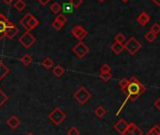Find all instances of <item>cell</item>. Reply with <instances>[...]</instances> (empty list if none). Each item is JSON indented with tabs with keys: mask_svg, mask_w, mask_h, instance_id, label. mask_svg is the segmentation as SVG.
<instances>
[{
	"mask_svg": "<svg viewBox=\"0 0 160 135\" xmlns=\"http://www.w3.org/2000/svg\"><path fill=\"white\" fill-rule=\"evenodd\" d=\"M94 114L98 117V118H103L106 114H107V110L103 107V106H99L94 110Z\"/></svg>",
	"mask_w": 160,
	"mask_h": 135,
	"instance_id": "17",
	"label": "cell"
},
{
	"mask_svg": "<svg viewBox=\"0 0 160 135\" xmlns=\"http://www.w3.org/2000/svg\"><path fill=\"white\" fill-rule=\"evenodd\" d=\"M8 99H9L8 96L1 89H0V108H1L8 101Z\"/></svg>",
	"mask_w": 160,
	"mask_h": 135,
	"instance_id": "25",
	"label": "cell"
},
{
	"mask_svg": "<svg viewBox=\"0 0 160 135\" xmlns=\"http://www.w3.org/2000/svg\"><path fill=\"white\" fill-rule=\"evenodd\" d=\"M58 22H60V23H62L63 25H65L66 24V22H67V17L65 16V14L64 13H59V14H58V16H57V18H56Z\"/></svg>",
	"mask_w": 160,
	"mask_h": 135,
	"instance_id": "35",
	"label": "cell"
},
{
	"mask_svg": "<svg viewBox=\"0 0 160 135\" xmlns=\"http://www.w3.org/2000/svg\"><path fill=\"white\" fill-rule=\"evenodd\" d=\"M71 33L72 35L76 38L79 41H82L87 35H88V30H86L82 26H75L71 29Z\"/></svg>",
	"mask_w": 160,
	"mask_h": 135,
	"instance_id": "7",
	"label": "cell"
},
{
	"mask_svg": "<svg viewBox=\"0 0 160 135\" xmlns=\"http://www.w3.org/2000/svg\"><path fill=\"white\" fill-rule=\"evenodd\" d=\"M8 22H1L0 21V40H3L5 38V31L8 28Z\"/></svg>",
	"mask_w": 160,
	"mask_h": 135,
	"instance_id": "22",
	"label": "cell"
},
{
	"mask_svg": "<svg viewBox=\"0 0 160 135\" xmlns=\"http://www.w3.org/2000/svg\"><path fill=\"white\" fill-rule=\"evenodd\" d=\"M151 30H152L154 34L158 35V34L160 33V25H159L158 23H154V24L151 27Z\"/></svg>",
	"mask_w": 160,
	"mask_h": 135,
	"instance_id": "33",
	"label": "cell"
},
{
	"mask_svg": "<svg viewBox=\"0 0 160 135\" xmlns=\"http://www.w3.org/2000/svg\"><path fill=\"white\" fill-rule=\"evenodd\" d=\"M73 6L70 3V2H67V3H63V5H62V12H63V13L64 14H66V13H72V11H73Z\"/></svg>",
	"mask_w": 160,
	"mask_h": 135,
	"instance_id": "20",
	"label": "cell"
},
{
	"mask_svg": "<svg viewBox=\"0 0 160 135\" xmlns=\"http://www.w3.org/2000/svg\"><path fill=\"white\" fill-rule=\"evenodd\" d=\"M145 91H146V87L137 78L132 77L129 80V83L123 94L126 96V98L132 101H136Z\"/></svg>",
	"mask_w": 160,
	"mask_h": 135,
	"instance_id": "1",
	"label": "cell"
},
{
	"mask_svg": "<svg viewBox=\"0 0 160 135\" xmlns=\"http://www.w3.org/2000/svg\"><path fill=\"white\" fill-rule=\"evenodd\" d=\"M31 16H32L31 13H28V14H26V15L20 20V25H21L27 31H29V29H28V23H29V20H30Z\"/></svg>",
	"mask_w": 160,
	"mask_h": 135,
	"instance_id": "14",
	"label": "cell"
},
{
	"mask_svg": "<svg viewBox=\"0 0 160 135\" xmlns=\"http://www.w3.org/2000/svg\"><path fill=\"white\" fill-rule=\"evenodd\" d=\"M100 78H101V80H103L104 81L108 82V81H109V80L112 79L111 72H109V73H101V74H100Z\"/></svg>",
	"mask_w": 160,
	"mask_h": 135,
	"instance_id": "29",
	"label": "cell"
},
{
	"mask_svg": "<svg viewBox=\"0 0 160 135\" xmlns=\"http://www.w3.org/2000/svg\"><path fill=\"white\" fill-rule=\"evenodd\" d=\"M98 1H99L100 3H104V2L106 1V0H98Z\"/></svg>",
	"mask_w": 160,
	"mask_h": 135,
	"instance_id": "44",
	"label": "cell"
},
{
	"mask_svg": "<svg viewBox=\"0 0 160 135\" xmlns=\"http://www.w3.org/2000/svg\"><path fill=\"white\" fill-rule=\"evenodd\" d=\"M72 96L79 104L84 105L92 98V94L85 87L81 86L76 90V92L73 93Z\"/></svg>",
	"mask_w": 160,
	"mask_h": 135,
	"instance_id": "2",
	"label": "cell"
},
{
	"mask_svg": "<svg viewBox=\"0 0 160 135\" xmlns=\"http://www.w3.org/2000/svg\"><path fill=\"white\" fill-rule=\"evenodd\" d=\"M152 1L154 2V4H155V5L160 6V0H152Z\"/></svg>",
	"mask_w": 160,
	"mask_h": 135,
	"instance_id": "42",
	"label": "cell"
},
{
	"mask_svg": "<svg viewBox=\"0 0 160 135\" xmlns=\"http://www.w3.org/2000/svg\"><path fill=\"white\" fill-rule=\"evenodd\" d=\"M2 1H3L6 5H11V4L13 2V0H2Z\"/></svg>",
	"mask_w": 160,
	"mask_h": 135,
	"instance_id": "41",
	"label": "cell"
},
{
	"mask_svg": "<svg viewBox=\"0 0 160 135\" xmlns=\"http://www.w3.org/2000/svg\"><path fill=\"white\" fill-rule=\"evenodd\" d=\"M124 41H125V36H124L123 34H122V33H118V34L115 36V42L123 44V43H124Z\"/></svg>",
	"mask_w": 160,
	"mask_h": 135,
	"instance_id": "36",
	"label": "cell"
},
{
	"mask_svg": "<svg viewBox=\"0 0 160 135\" xmlns=\"http://www.w3.org/2000/svg\"><path fill=\"white\" fill-rule=\"evenodd\" d=\"M138 126L135 124V123H130V124H128V127H127V129H126V131H128V132H132L136 127H137Z\"/></svg>",
	"mask_w": 160,
	"mask_h": 135,
	"instance_id": "37",
	"label": "cell"
},
{
	"mask_svg": "<svg viewBox=\"0 0 160 135\" xmlns=\"http://www.w3.org/2000/svg\"><path fill=\"white\" fill-rule=\"evenodd\" d=\"M69 2L73 6V8H74V9H77L78 7H80V6L82 5L83 0H70Z\"/></svg>",
	"mask_w": 160,
	"mask_h": 135,
	"instance_id": "34",
	"label": "cell"
},
{
	"mask_svg": "<svg viewBox=\"0 0 160 135\" xmlns=\"http://www.w3.org/2000/svg\"><path fill=\"white\" fill-rule=\"evenodd\" d=\"M128 83H129V80H126V79H122V80L119 81V86H120L121 90L122 91V93L125 91V89H126V87H127Z\"/></svg>",
	"mask_w": 160,
	"mask_h": 135,
	"instance_id": "27",
	"label": "cell"
},
{
	"mask_svg": "<svg viewBox=\"0 0 160 135\" xmlns=\"http://www.w3.org/2000/svg\"><path fill=\"white\" fill-rule=\"evenodd\" d=\"M73 54L79 58V59H83L90 51V48L81 41H79V43H77L72 48Z\"/></svg>",
	"mask_w": 160,
	"mask_h": 135,
	"instance_id": "5",
	"label": "cell"
},
{
	"mask_svg": "<svg viewBox=\"0 0 160 135\" xmlns=\"http://www.w3.org/2000/svg\"><path fill=\"white\" fill-rule=\"evenodd\" d=\"M65 73V69L60 65H56L53 68V75L56 78H60Z\"/></svg>",
	"mask_w": 160,
	"mask_h": 135,
	"instance_id": "16",
	"label": "cell"
},
{
	"mask_svg": "<svg viewBox=\"0 0 160 135\" xmlns=\"http://www.w3.org/2000/svg\"><path fill=\"white\" fill-rule=\"evenodd\" d=\"M142 134H143V131H142L138 127H137L132 132L125 131V132L123 133V135H142Z\"/></svg>",
	"mask_w": 160,
	"mask_h": 135,
	"instance_id": "28",
	"label": "cell"
},
{
	"mask_svg": "<svg viewBox=\"0 0 160 135\" xmlns=\"http://www.w3.org/2000/svg\"><path fill=\"white\" fill-rule=\"evenodd\" d=\"M145 135H160V126L154 125Z\"/></svg>",
	"mask_w": 160,
	"mask_h": 135,
	"instance_id": "24",
	"label": "cell"
},
{
	"mask_svg": "<svg viewBox=\"0 0 160 135\" xmlns=\"http://www.w3.org/2000/svg\"><path fill=\"white\" fill-rule=\"evenodd\" d=\"M67 134L68 135H79L80 134V131L78 130V128L76 127H70L68 129Z\"/></svg>",
	"mask_w": 160,
	"mask_h": 135,
	"instance_id": "31",
	"label": "cell"
},
{
	"mask_svg": "<svg viewBox=\"0 0 160 135\" xmlns=\"http://www.w3.org/2000/svg\"><path fill=\"white\" fill-rule=\"evenodd\" d=\"M127 127H128V124H127L126 121L123 120V119L119 120V121L114 125V128L117 130V132H119L120 134H122V135H123V133L126 131Z\"/></svg>",
	"mask_w": 160,
	"mask_h": 135,
	"instance_id": "8",
	"label": "cell"
},
{
	"mask_svg": "<svg viewBox=\"0 0 160 135\" xmlns=\"http://www.w3.org/2000/svg\"><path fill=\"white\" fill-rule=\"evenodd\" d=\"M145 39L149 42V43H152L155 41L156 39V34H154L152 30H150L149 32H147L145 34Z\"/></svg>",
	"mask_w": 160,
	"mask_h": 135,
	"instance_id": "26",
	"label": "cell"
},
{
	"mask_svg": "<svg viewBox=\"0 0 160 135\" xmlns=\"http://www.w3.org/2000/svg\"><path fill=\"white\" fill-rule=\"evenodd\" d=\"M150 19H151V16L149 15V13H145V12L139 13L138 16L137 17L138 23L140 26H142V27H145V26L149 23Z\"/></svg>",
	"mask_w": 160,
	"mask_h": 135,
	"instance_id": "9",
	"label": "cell"
},
{
	"mask_svg": "<svg viewBox=\"0 0 160 135\" xmlns=\"http://www.w3.org/2000/svg\"><path fill=\"white\" fill-rule=\"evenodd\" d=\"M100 72H101V73H109V72H111V67H110L108 63H104V64L101 66Z\"/></svg>",
	"mask_w": 160,
	"mask_h": 135,
	"instance_id": "32",
	"label": "cell"
},
{
	"mask_svg": "<svg viewBox=\"0 0 160 135\" xmlns=\"http://www.w3.org/2000/svg\"><path fill=\"white\" fill-rule=\"evenodd\" d=\"M18 32H19V29H18V28L15 25H13L12 27H8L6 31H5V38L12 39V38H14L17 35Z\"/></svg>",
	"mask_w": 160,
	"mask_h": 135,
	"instance_id": "10",
	"label": "cell"
},
{
	"mask_svg": "<svg viewBox=\"0 0 160 135\" xmlns=\"http://www.w3.org/2000/svg\"><path fill=\"white\" fill-rule=\"evenodd\" d=\"M0 21H1V22H8L9 20H8V18L4 14L0 13Z\"/></svg>",
	"mask_w": 160,
	"mask_h": 135,
	"instance_id": "40",
	"label": "cell"
},
{
	"mask_svg": "<svg viewBox=\"0 0 160 135\" xmlns=\"http://www.w3.org/2000/svg\"><path fill=\"white\" fill-rule=\"evenodd\" d=\"M38 1L42 6H46L50 2V0H38Z\"/></svg>",
	"mask_w": 160,
	"mask_h": 135,
	"instance_id": "39",
	"label": "cell"
},
{
	"mask_svg": "<svg viewBox=\"0 0 160 135\" xmlns=\"http://www.w3.org/2000/svg\"><path fill=\"white\" fill-rule=\"evenodd\" d=\"M42 65L44 67L45 69L50 70L51 68H53V66H54V60H53L51 58L46 57L44 60H42Z\"/></svg>",
	"mask_w": 160,
	"mask_h": 135,
	"instance_id": "15",
	"label": "cell"
},
{
	"mask_svg": "<svg viewBox=\"0 0 160 135\" xmlns=\"http://www.w3.org/2000/svg\"><path fill=\"white\" fill-rule=\"evenodd\" d=\"M121 1L122 2V3H126V2H128L129 0H121Z\"/></svg>",
	"mask_w": 160,
	"mask_h": 135,
	"instance_id": "43",
	"label": "cell"
},
{
	"mask_svg": "<svg viewBox=\"0 0 160 135\" xmlns=\"http://www.w3.org/2000/svg\"><path fill=\"white\" fill-rule=\"evenodd\" d=\"M9 73H10L9 68L2 62V60H0V81H1Z\"/></svg>",
	"mask_w": 160,
	"mask_h": 135,
	"instance_id": "13",
	"label": "cell"
},
{
	"mask_svg": "<svg viewBox=\"0 0 160 135\" xmlns=\"http://www.w3.org/2000/svg\"><path fill=\"white\" fill-rule=\"evenodd\" d=\"M50 10L53 13L55 14H58L61 11H62V6L58 3V2H54L51 6H50Z\"/></svg>",
	"mask_w": 160,
	"mask_h": 135,
	"instance_id": "18",
	"label": "cell"
},
{
	"mask_svg": "<svg viewBox=\"0 0 160 135\" xmlns=\"http://www.w3.org/2000/svg\"><path fill=\"white\" fill-rule=\"evenodd\" d=\"M19 43L26 48H30L35 43L36 39L35 37L30 33V31H26L20 38H19Z\"/></svg>",
	"mask_w": 160,
	"mask_h": 135,
	"instance_id": "6",
	"label": "cell"
},
{
	"mask_svg": "<svg viewBox=\"0 0 160 135\" xmlns=\"http://www.w3.org/2000/svg\"><path fill=\"white\" fill-rule=\"evenodd\" d=\"M26 2L24 0H17V1L13 4V7L18 11V12H23L26 9Z\"/></svg>",
	"mask_w": 160,
	"mask_h": 135,
	"instance_id": "19",
	"label": "cell"
},
{
	"mask_svg": "<svg viewBox=\"0 0 160 135\" xmlns=\"http://www.w3.org/2000/svg\"><path fill=\"white\" fill-rule=\"evenodd\" d=\"M66 113L61 111L59 108H55L48 115V118L50 119V121L56 125V126H58L60 125L65 119H66Z\"/></svg>",
	"mask_w": 160,
	"mask_h": 135,
	"instance_id": "3",
	"label": "cell"
},
{
	"mask_svg": "<svg viewBox=\"0 0 160 135\" xmlns=\"http://www.w3.org/2000/svg\"><path fill=\"white\" fill-rule=\"evenodd\" d=\"M110 48H111V50H112L115 54H117V55L121 54V53L125 49L123 44H122V43H117V42H115V43L110 46Z\"/></svg>",
	"mask_w": 160,
	"mask_h": 135,
	"instance_id": "12",
	"label": "cell"
},
{
	"mask_svg": "<svg viewBox=\"0 0 160 135\" xmlns=\"http://www.w3.org/2000/svg\"><path fill=\"white\" fill-rule=\"evenodd\" d=\"M7 124L9 125V127H10L11 128L15 129V128H17V127H18V126L20 125V119H19L17 116L12 115V116H11V117L8 119Z\"/></svg>",
	"mask_w": 160,
	"mask_h": 135,
	"instance_id": "11",
	"label": "cell"
},
{
	"mask_svg": "<svg viewBox=\"0 0 160 135\" xmlns=\"http://www.w3.org/2000/svg\"><path fill=\"white\" fill-rule=\"evenodd\" d=\"M32 60H32V57L30 55H28V54H25V55H23L21 57V62L24 65H26V66H28L29 64H31Z\"/></svg>",
	"mask_w": 160,
	"mask_h": 135,
	"instance_id": "21",
	"label": "cell"
},
{
	"mask_svg": "<svg viewBox=\"0 0 160 135\" xmlns=\"http://www.w3.org/2000/svg\"><path fill=\"white\" fill-rule=\"evenodd\" d=\"M154 107H155L158 111H160V97L157 98V99L154 101Z\"/></svg>",
	"mask_w": 160,
	"mask_h": 135,
	"instance_id": "38",
	"label": "cell"
},
{
	"mask_svg": "<svg viewBox=\"0 0 160 135\" xmlns=\"http://www.w3.org/2000/svg\"><path fill=\"white\" fill-rule=\"evenodd\" d=\"M52 27H53L56 30H60V29L64 27V25H63L62 23L58 22L57 19H55V20L52 22Z\"/></svg>",
	"mask_w": 160,
	"mask_h": 135,
	"instance_id": "30",
	"label": "cell"
},
{
	"mask_svg": "<svg viewBox=\"0 0 160 135\" xmlns=\"http://www.w3.org/2000/svg\"><path fill=\"white\" fill-rule=\"evenodd\" d=\"M39 24H40V22L32 15L31 18H30V20H29V23H28V29H29V31L32 30V29H34L36 27H38Z\"/></svg>",
	"mask_w": 160,
	"mask_h": 135,
	"instance_id": "23",
	"label": "cell"
},
{
	"mask_svg": "<svg viewBox=\"0 0 160 135\" xmlns=\"http://www.w3.org/2000/svg\"><path fill=\"white\" fill-rule=\"evenodd\" d=\"M124 48L125 50L130 54V55H135L138 51L140 50L141 48V44L135 38V37H130L124 44Z\"/></svg>",
	"mask_w": 160,
	"mask_h": 135,
	"instance_id": "4",
	"label": "cell"
},
{
	"mask_svg": "<svg viewBox=\"0 0 160 135\" xmlns=\"http://www.w3.org/2000/svg\"><path fill=\"white\" fill-rule=\"evenodd\" d=\"M27 135H34V134H33V133H31V132H29V133H28Z\"/></svg>",
	"mask_w": 160,
	"mask_h": 135,
	"instance_id": "45",
	"label": "cell"
}]
</instances>
